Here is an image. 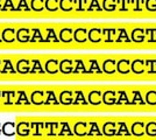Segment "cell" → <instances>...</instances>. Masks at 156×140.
I'll use <instances>...</instances> for the list:
<instances>
[{
  "label": "cell",
  "mask_w": 156,
  "mask_h": 140,
  "mask_svg": "<svg viewBox=\"0 0 156 140\" xmlns=\"http://www.w3.org/2000/svg\"><path fill=\"white\" fill-rule=\"evenodd\" d=\"M101 131L103 134L106 137H113V135H117L118 131V124L114 121H106L103 127H101Z\"/></svg>",
  "instance_id": "cell-8"
},
{
  "label": "cell",
  "mask_w": 156,
  "mask_h": 140,
  "mask_svg": "<svg viewBox=\"0 0 156 140\" xmlns=\"http://www.w3.org/2000/svg\"><path fill=\"white\" fill-rule=\"evenodd\" d=\"M44 70H46L47 74L49 75H56V74L59 71V64L57 61L55 60H50L46 63V67H44Z\"/></svg>",
  "instance_id": "cell-14"
},
{
  "label": "cell",
  "mask_w": 156,
  "mask_h": 140,
  "mask_svg": "<svg viewBox=\"0 0 156 140\" xmlns=\"http://www.w3.org/2000/svg\"><path fill=\"white\" fill-rule=\"evenodd\" d=\"M2 133V125H1V124H0V134Z\"/></svg>",
  "instance_id": "cell-32"
},
{
  "label": "cell",
  "mask_w": 156,
  "mask_h": 140,
  "mask_svg": "<svg viewBox=\"0 0 156 140\" xmlns=\"http://www.w3.org/2000/svg\"><path fill=\"white\" fill-rule=\"evenodd\" d=\"M132 70L135 74H142L144 71V66L141 61H135L132 66Z\"/></svg>",
  "instance_id": "cell-28"
},
{
  "label": "cell",
  "mask_w": 156,
  "mask_h": 140,
  "mask_svg": "<svg viewBox=\"0 0 156 140\" xmlns=\"http://www.w3.org/2000/svg\"><path fill=\"white\" fill-rule=\"evenodd\" d=\"M30 127H32L33 137H42V127H43L42 123H40V121H33V123H30Z\"/></svg>",
  "instance_id": "cell-21"
},
{
  "label": "cell",
  "mask_w": 156,
  "mask_h": 140,
  "mask_svg": "<svg viewBox=\"0 0 156 140\" xmlns=\"http://www.w3.org/2000/svg\"><path fill=\"white\" fill-rule=\"evenodd\" d=\"M46 70H43V68L41 66L40 61H33L32 68H30V74H44Z\"/></svg>",
  "instance_id": "cell-25"
},
{
  "label": "cell",
  "mask_w": 156,
  "mask_h": 140,
  "mask_svg": "<svg viewBox=\"0 0 156 140\" xmlns=\"http://www.w3.org/2000/svg\"><path fill=\"white\" fill-rule=\"evenodd\" d=\"M117 70L118 73L120 74H128L129 73V61L122 60L120 61L119 63L117 64Z\"/></svg>",
  "instance_id": "cell-23"
},
{
  "label": "cell",
  "mask_w": 156,
  "mask_h": 140,
  "mask_svg": "<svg viewBox=\"0 0 156 140\" xmlns=\"http://www.w3.org/2000/svg\"><path fill=\"white\" fill-rule=\"evenodd\" d=\"M72 131L77 137H86L89 132V123L86 121H77L72 127Z\"/></svg>",
  "instance_id": "cell-5"
},
{
  "label": "cell",
  "mask_w": 156,
  "mask_h": 140,
  "mask_svg": "<svg viewBox=\"0 0 156 140\" xmlns=\"http://www.w3.org/2000/svg\"><path fill=\"white\" fill-rule=\"evenodd\" d=\"M1 69H2V66H1V63H0V73H1Z\"/></svg>",
  "instance_id": "cell-33"
},
{
  "label": "cell",
  "mask_w": 156,
  "mask_h": 140,
  "mask_svg": "<svg viewBox=\"0 0 156 140\" xmlns=\"http://www.w3.org/2000/svg\"><path fill=\"white\" fill-rule=\"evenodd\" d=\"M2 133L6 137H14L16 134V124L14 121H7L2 125Z\"/></svg>",
  "instance_id": "cell-11"
},
{
  "label": "cell",
  "mask_w": 156,
  "mask_h": 140,
  "mask_svg": "<svg viewBox=\"0 0 156 140\" xmlns=\"http://www.w3.org/2000/svg\"><path fill=\"white\" fill-rule=\"evenodd\" d=\"M132 93H133V100L130 102V104H144L146 103L144 100H142L140 91H133Z\"/></svg>",
  "instance_id": "cell-29"
},
{
  "label": "cell",
  "mask_w": 156,
  "mask_h": 140,
  "mask_svg": "<svg viewBox=\"0 0 156 140\" xmlns=\"http://www.w3.org/2000/svg\"><path fill=\"white\" fill-rule=\"evenodd\" d=\"M32 102L30 98L28 97L26 90H18L16 91V100H15V105H19V106H27V105H30Z\"/></svg>",
  "instance_id": "cell-7"
},
{
  "label": "cell",
  "mask_w": 156,
  "mask_h": 140,
  "mask_svg": "<svg viewBox=\"0 0 156 140\" xmlns=\"http://www.w3.org/2000/svg\"><path fill=\"white\" fill-rule=\"evenodd\" d=\"M59 73L64 74V75H69V74L73 73V66L70 60H64L59 63Z\"/></svg>",
  "instance_id": "cell-17"
},
{
  "label": "cell",
  "mask_w": 156,
  "mask_h": 140,
  "mask_svg": "<svg viewBox=\"0 0 156 140\" xmlns=\"http://www.w3.org/2000/svg\"><path fill=\"white\" fill-rule=\"evenodd\" d=\"M91 66L92 67L90 68V71H89V73H98V74L101 73L99 67H98V64L96 63V61H91Z\"/></svg>",
  "instance_id": "cell-31"
},
{
  "label": "cell",
  "mask_w": 156,
  "mask_h": 140,
  "mask_svg": "<svg viewBox=\"0 0 156 140\" xmlns=\"http://www.w3.org/2000/svg\"><path fill=\"white\" fill-rule=\"evenodd\" d=\"M104 135L103 131H100L99 125L96 121H90L89 123V132H87V137H101Z\"/></svg>",
  "instance_id": "cell-15"
},
{
  "label": "cell",
  "mask_w": 156,
  "mask_h": 140,
  "mask_svg": "<svg viewBox=\"0 0 156 140\" xmlns=\"http://www.w3.org/2000/svg\"><path fill=\"white\" fill-rule=\"evenodd\" d=\"M32 133L30 123L27 120H20L16 124V135L20 138H28Z\"/></svg>",
  "instance_id": "cell-2"
},
{
  "label": "cell",
  "mask_w": 156,
  "mask_h": 140,
  "mask_svg": "<svg viewBox=\"0 0 156 140\" xmlns=\"http://www.w3.org/2000/svg\"><path fill=\"white\" fill-rule=\"evenodd\" d=\"M59 99L54 90H46V102L44 105H59Z\"/></svg>",
  "instance_id": "cell-13"
},
{
  "label": "cell",
  "mask_w": 156,
  "mask_h": 140,
  "mask_svg": "<svg viewBox=\"0 0 156 140\" xmlns=\"http://www.w3.org/2000/svg\"><path fill=\"white\" fill-rule=\"evenodd\" d=\"M130 133L135 137H143L146 134V125L143 121H136L133 123L130 127Z\"/></svg>",
  "instance_id": "cell-10"
},
{
  "label": "cell",
  "mask_w": 156,
  "mask_h": 140,
  "mask_svg": "<svg viewBox=\"0 0 156 140\" xmlns=\"http://www.w3.org/2000/svg\"><path fill=\"white\" fill-rule=\"evenodd\" d=\"M75 92V98H73V104L72 105H87L89 100L85 99L84 92L82 90H76Z\"/></svg>",
  "instance_id": "cell-16"
},
{
  "label": "cell",
  "mask_w": 156,
  "mask_h": 140,
  "mask_svg": "<svg viewBox=\"0 0 156 140\" xmlns=\"http://www.w3.org/2000/svg\"><path fill=\"white\" fill-rule=\"evenodd\" d=\"M87 100L89 104L98 106L103 103V92L100 90H91L87 95Z\"/></svg>",
  "instance_id": "cell-6"
},
{
  "label": "cell",
  "mask_w": 156,
  "mask_h": 140,
  "mask_svg": "<svg viewBox=\"0 0 156 140\" xmlns=\"http://www.w3.org/2000/svg\"><path fill=\"white\" fill-rule=\"evenodd\" d=\"M73 73L75 74H80V73H85L84 71V67L82 64V61H77V66L73 69Z\"/></svg>",
  "instance_id": "cell-30"
},
{
  "label": "cell",
  "mask_w": 156,
  "mask_h": 140,
  "mask_svg": "<svg viewBox=\"0 0 156 140\" xmlns=\"http://www.w3.org/2000/svg\"><path fill=\"white\" fill-rule=\"evenodd\" d=\"M146 134L149 137H156V123L150 121L146 125Z\"/></svg>",
  "instance_id": "cell-26"
},
{
  "label": "cell",
  "mask_w": 156,
  "mask_h": 140,
  "mask_svg": "<svg viewBox=\"0 0 156 140\" xmlns=\"http://www.w3.org/2000/svg\"><path fill=\"white\" fill-rule=\"evenodd\" d=\"M117 70V64L114 61H105L104 62V66H103V71L105 74H108V75H112V74L115 73Z\"/></svg>",
  "instance_id": "cell-19"
},
{
  "label": "cell",
  "mask_w": 156,
  "mask_h": 140,
  "mask_svg": "<svg viewBox=\"0 0 156 140\" xmlns=\"http://www.w3.org/2000/svg\"><path fill=\"white\" fill-rule=\"evenodd\" d=\"M16 73L21 74V75H26V74L30 73V66L28 61H19L16 63Z\"/></svg>",
  "instance_id": "cell-18"
},
{
  "label": "cell",
  "mask_w": 156,
  "mask_h": 140,
  "mask_svg": "<svg viewBox=\"0 0 156 140\" xmlns=\"http://www.w3.org/2000/svg\"><path fill=\"white\" fill-rule=\"evenodd\" d=\"M117 104L118 105H122V104H130L128 100V95L125 90H119L117 91Z\"/></svg>",
  "instance_id": "cell-20"
},
{
  "label": "cell",
  "mask_w": 156,
  "mask_h": 140,
  "mask_svg": "<svg viewBox=\"0 0 156 140\" xmlns=\"http://www.w3.org/2000/svg\"><path fill=\"white\" fill-rule=\"evenodd\" d=\"M16 70H14L13 66L9 61H5L2 64V69H1V74H15Z\"/></svg>",
  "instance_id": "cell-27"
},
{
  "label": "cell",
  "mask_w": 156,
  "mask_h": 140,
  "mask_svg": "<svg viewBox=\"0 0 156 140\" xmlns=\"http://www.w3.org/2000/svg\"><path fill=\"white\" fill-rule=\"evenodd\" d=\"M30 102H32L33 105H36V106H41V105H44V102H46V91L44 90H41V89H35L30 92Z\"/></svg>",
  "instance_id": "cell-1"
},
{
  "label": "cell",
  "mask_w": 156,
  "mask_h": 140,
  "mask_svg": "<svg viewBox=\"0 0 156 140\" xmlns=\"http://www.w3.org/2000/svg\"><path fill=\"white\" fill-rule=\"evenodd\" d=\"M146 103L149 105H156V90H148L147 91Z\"/></svg>",
  "instance_id": "cell-24"
},
{
  "label": "cell",
  "mask_w": 156,
  "mask_h": 140,
  "mask_svg": "<svg viewBox=\"0 0 156 140\" xmlns=\"http://www.w3.org/2000/svg\"><path fill=\"white\" fill-rule=\"evenodd\" d=\"M0 103H1V91H0Z\"/></svg>",
  "instance_id": "cell-34"
},
{
  "label": "cell",
  "mask_w": 156,
  "mask_h": 140,
  "mask_svg": "<svg viewBox=\"0 0 156 140\" xmlns=\"http://www.w3.org/2000/svg\"><path fill=\"white\" fill-rule=\"evenodd\" d=\"M73 98H75V92L72 90H69V89L61 90L58 99H59V103L62 105H65V106L72 105L73 104Z\"/></svg>",
  "instance_id": "cell-4"
},
{
  "label": "cell",
  "mask_w": 156,
  "mask_h": 140,
  "mask_svg": "<svg viewBox=\"0 0 156 140\" xmlns=\"http://www.w3.org/2000/svg\"><path fill=\"white\" fill-rule=\"evenodd\" d=\"M16 100V91L15 90H2L1 91V102L4 105L11 106L15 105Z\"/></svg>",
  "instance_id": "cell-3"
},
{
  "label": "cell",
  "mask_w": 156,
  "mask_h": 140,
  "mask_svg": "<svg viewBox=\"0 0 156 140\" xmlns=\"http://www.w3.org/2000/svg\"><path fill=\"white\" fill-rule=\"evenodd\" d=\"M130 134H132V133L128 131L126 123H124V121L118 123V131H117L118 137H124V135H125V137H129Z\"/></svg>",
  "instance_id": "cell-22"
},
{
  "label": "cell",
  "mask_w": 156,
  "mask_h": 140,
  "mask_svg": "<svg viewBox=\"0 0 156 140\" xmlns=\"http://www.w3.org/2000/svg\"><path fill=\"white\" fill-rule=\"evenodd\" d=\"M75 133L71 131V127L69 125V123L66 121H61L59 123V131H58V137H73Z\"/></svg>",
  "instance_id": "cell-12"
},
{
  "label": "cell",
  "mask_w": 156,
  "mask_h": 140,
  "mask_svg": "<svg viewBox=\"0 0 156 140\" xmlns=\"http://www.w3.org/2000/svg\"><path fill=\"white\" fill-rule=\"evenodd\" d=\"M103 103L105 105L117 104V91L115 90H106L103 93Z\"/></svg>",
  "instance_id": "cell-9"
}]
</instances>
